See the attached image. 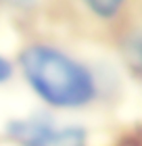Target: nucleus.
<instances>
[{"mask_svg":"<svg viewBox=\"0 0 142 146\" xmlns=\"http://www.w3.org/2000/svg\"><path fill=\"white\" fill-rule=\"evenodd\" d=\"M19 63L29 86L42 100L52 107H84L96 96V84L92 73L52 46H27L19 56Z\"/></svg>","mask_w":142,"mask_h":146,"instance_id":"nucleus-1","label":"nucleus"},{"mask_svg":"<svg viewBox=\"0 0 142 146\" xmlns=\"http://www.w3.org/2000/svg\"><path fill=\"white\" fill-rule=\"evenodd\" d=\"M11 136L23 146H84L86 131L79 127L55 129L40 121H15L9 125Z\"/></svg>","mask_w":142,"mask_h":146,"instance_id":"nucleus-2","label":"nucleus"},{"mask_svg":"<svg viewBox=\"0 0 142 146\" xmlns=\"http://www.w3.org/2000/svg\"><path fill=\"white\" fill-rule=\"evenodd\" d=\"M123 58L134 73L142 77V31L125 36L123 40Z\"/></svg>","mask_w":142,"mask_h":146,"instance_id":"nucleus-3","label":"nucleus"},{"mask_svg":"<svg viewBox=\"0 0 142 146\" xmlns=\"http://www.w3.org/2000/svg\"><path fill=\"white\" fill-rule=\"evenodd\" d=\"M84 4L100 19H113L123 9L125 0H84Z\"/></svg>","mask_w":142,"mask_h":146,"instance_id":"nucleus-4","label":"nucleus"},{"mask_svg":"<svg viewBox=\"0 0 142 146\" xmlns=\"http://www.w3.org/2000/svg\"><path fill=\"white\" fill-rule=\"evenodd\" d=\"M11 75H13V67H11V63L6 61L4 56H0V84H4Z\"/></svg>","mask_w":142,"mask_h":146,"instance_id":"nucleus-5","label":"nucleus"},{"mask_svg":"<svg viewBox=\"0 0 142 146\" xmlns=\"http://www.w3.org/2000/svg\"><path fill=\"white\" fill-rule=\"evenodd\" d=\"M115 146H142V142L138 140V138H134V136H123Z\"/></svg>","mask_w":142,"mask_h":146,"instance_id":"nucleus-6","label":"nucleus"},{"mask_svg":"<svg viewBox=\"0 0 142 146\" xmlns=\"http://www.w3.org/2000/svg\"><path fill=\"white\" fill-rule=\"evenodd\" d=\"M2 2H9L13 6H21V9H27V6H33L38 0H2Z\"/></svg>","mask_w":142,"mask_h":146,"instance_id":"nucleus-7","label":"nucleus"}]
</instances>
